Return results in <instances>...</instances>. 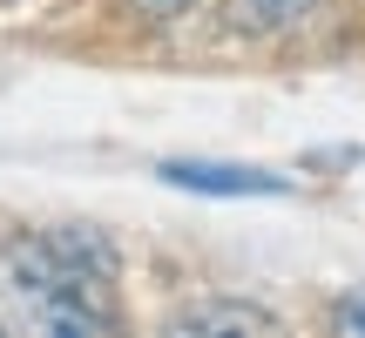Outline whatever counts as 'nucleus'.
I'll list each match as a JSON object with an SVG mask.
<instances>
[{"mask_svg":"<svg viewBox=\"0 0 365 338\" xmlns=\"http://www.w3.org/2000/svg\"><path fill=\"white\" fill-rule=\"evenodd\" d=\"M0 318L21 332H115V277L75 271L48 237L7 230L0 237Z\"/></svg>","mask_w":365,"mask_h":338,"instance_id":"f257e3e1","label":"nucleus"},{"mask_svg":"<svg viewBox=\"0 0 365 338\" xmlns=\"http://www.w3.org/2000/svg\"><path fill=\"white\" fill-rule=\"evenodd\" d=\"M156 176L196 196H291V176H271L250 163H156Z\"/></svg>","mask_w":365,"mask_h":338,"instance_id":"f03ea898","label":"nucleus"},{"mask_svg":"<svg viewBox=\"0 0 365 338\" xmlns=\"http://www.w3.org/2000/svg\"><path fill=\"white\" fill-rule=\"evenodd\" d=\"M170 332H203V338H257V332H284V318L277 312H264V304H250V298H196V304H182V312L170 318Z\"/></svg>","mask_w":365,"mask_h":338,"instance_id":"7ed1b4c3","label":"nucleus"},{"mask_svg":"<svg viewBox=\"0 0 365 338\" xmlns=\"http://www.w3.org/2000/svg\"><path fill=\"white\" fill-rule=\"evenodd\" d=\"M318 0H223V21H230V34H284V27H298L304 14H312Z\"/></svg>","mask_w":365,"mask_h":338,"instance_id":"20e7f679","label":"nucleus"},{"mask_svg":"<svg viewBox=\"0 0 365 338\" xmlns=\"http://www.w3.org/2000/svg\"><path fill=\"white\" fill-rule=\"evenodd\" d=\"M54 250H61L75 271H95V277H122V257H115V244H108L102 230H88V223H61V230L48 237Z\"/></svg>","mask_w":365,"mask_h":338,"instance_id":"39448f33","label":"nucleus"},{"mask_svg":"<svg viewBox=\"0 0 365 338\" xmlns=\"http://www.w3.org/2000/svg\"><path fill=\"white\" fill-rule=\"evenodd\" d=\"M122 7H129L135 21H182V14H196L203 0H122Z\"/></svg>","mask_w":365,"mask_h":338,"instance_id":"423d86ee","label":"nucleus"},{"mask_svg":"<svg viewBox=\"0 0 365 338\" xmlns=\"http://www.w3.org/2000/svg\"><path fill=\"white\" fill-rule=\"evenodd\" d=\"M331 325L339 332H365V298H339L331 304Z\"/></svg>","mask_w":365,"mask_h":338,"instance_id":"0eeeda50","label":"nucleus"}]
</instances>
